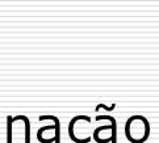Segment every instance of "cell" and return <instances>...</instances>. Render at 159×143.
I'll list each match as a JSON object with an SVG mask.
<instances>
[{
	"mask_svg": "<svg viewBox=\"0 0 159 143\" xmlns=\"http://www.w3.org/2000/svg\"><path fill=\"white\" fill-rule=\"evenodd\" d=\"M125 135L132 143H143L150 135V123L142 116L130 117L125 125Z\"/></svg>",
	"mask_w": 159,
	"mask_h": 143,
	"instance_id": "6da1fadb",
	"label": "cell"
}]
</instances>
